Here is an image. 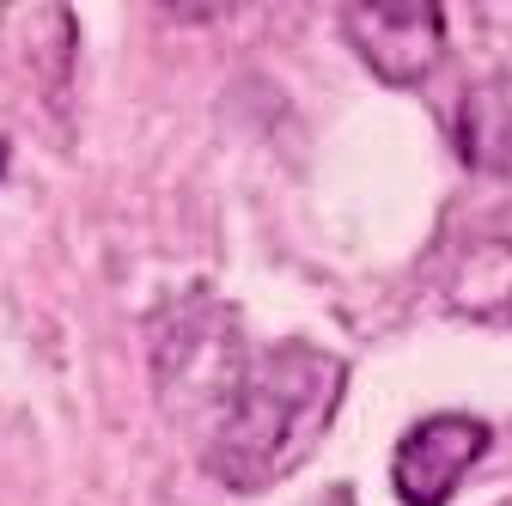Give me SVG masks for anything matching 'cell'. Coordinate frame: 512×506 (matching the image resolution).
I'll return each mask as SVG.
<instances>
[{"instance_id": "cell-2", "label": "cell", "mask_w": 512, "mask_h": 506, "mask_svg": "<svg viewBox=\"0 0 512 506\" xmlns=\"http://www.w3.org/2000/svg\"><path fill=\"white\" fill-rule=\"evenodd\" d=\"M342 31L384 86H421L445 49V13L433 0H354L342 7Z\"/></svg>"}, {"instance_id": "cell-4", "label": "cell", "mask_w": 512, "mask_h": 506, "mask_svg": "<svg viewBox=\"0 0 512 506\" xmlns=\"http://www.w3.org/2000/svg\"><path fill=\"white\" fill-rule=\"evenodd\" d=\"M458 153L476 171H512V74H494L464 92Z\"/></svg>"}, {"instance_id": "cell-1", "label": "cell", "mask_w": 512, "mask_h": 506, "mask_svg": "<svg viewBox=\"0 0 512 506\" xmlns=\"http://www.w3.org/2000/svg\"><path fill=\"white\" fill-rule=\"evenodd\" d=\"M342 391H348V366L311 342H281L250 354L232 397L208 427V446H202L208 476L238 494L275 488L324 446Z\"/></svg>"}, {"instance_id": "cell-3", "label": "cell", "mask_w": 512, "mask_h": 506, "mask_svg": "<svg viewBox=\"0 0 512 506\" xmlns=\"http://www.w3.org/2000/svg\"><path fill=\"white\" fill-rule=\"evenodd\" d=\"M488 452V421L476 415H427L403 433L391 458V488L403 506H445L458 482L482 464Z\"/></svg>"}]
</instances>
